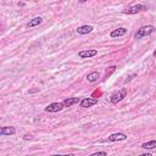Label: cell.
Segmentation results:
<instances>
[{
  "label": "cell",
  "mask_w": 156,
  "mask_h": 156,
  "mask_svg": "<svg viewBox=\"0 0 156 156\" xmlns=\"http://www.w3.org/2000/svg\"><path fill=\"white\" fill-rule=\"evenodd\" d=\"M15 132H16V129L13 128V127H1L0 128V135H2V136H5V135H12V134H15Z\"/></svg>",
  "instance_id": "cell-9"
},
{
  "label": "cell",
  "mask_w": 156,
  "mask_h": 156,
  "mask_svg": "<svg viewBox=\"0 0 156 156\" xmlns=\"http://www.w3.org/2000/svg\"><path fill=\"white\" fill-rule=\"evenodd\" d=\"M98 104V99H94V98H84L80 100L79 102V106L83 107V108H87V107H90L93 105Z\"/></svg>",
  "instance_id": "cell-6"
},
{
  "label": "cell",
  "mask_w": 156,
  "mask_h": 156,
  "mask_svg": "<svg viewBox=\"0 0 156 156\" xmlns=\"http://www.w3.org/2000/svg\"><path fill=\"white\" fill-rule=\"evenodd\" d=\"M154 30H155V27L151 26V24L141 26L139 29H136V32H135V34H134V38H135V39H140V38L147 37V35H150Z\"/></svg>",
  "instance_id": "cell-1"
},
{
  "label": "cell",
  "mask_w": 156,
  "mask_h": 156,
  "mask_svg": "<svg viewBox=\"0 0 156 156\" xmlns=\"http://www.w3.org/2000/svg\"><path fill=\"white\" fill-rule=\"evenodd\" d=\"M141 147H144V149H155L156 147V140H150V141H146V143H144L143 145H141Z\"/></svg>",
  "instance_id": "cell-14"
},
{
  "label": "cell",
  "mask_w": 156,
  "mask_h": 156,
  "mask_svg": "<svg viewBox=\"0 0 156 156\" xmlns=\"http://www.w3.org/2000/svg\"><path fill=\"white\" fill-rule=\"evenodd\" d=\"M78 1H79V2H82V4H83V2H87V1H89V0H78Z\"/></svg>",
  "instance_id": "cell-17"
},
{
  "label": "cell",
  "mask_w": 156,
  "mask_h": 156,
  "mask_svg": "<svg viewBox=\"0 0 156 156\" xmlns=\"http://www.w3.org/2000/svg\"><path fill=\"white\" fill-rule=\"evenodd\" d=\"M43 22V18L41 17H34L33 20H30L29 22H28V24H27V27H29V28H32V27H35V26H39L40 23Z\"/></svg>",
  "instance_id": "cell-13"
},
{
  "label": "cell",
  "mask_w": 156,
  "mask_h": 156,
  "mask_svg": "<svg viewBox=\"0 0 156 156\" xmlns=\"http://www.w3.org/2000/svg\"><path fill=\"white\" fill-rule=\"evenodd\" d=\"M126 95H127V88H122V89H119L118 91H116L115 94L111 95L110 101H111L113 105H116L117 102L122 101V100L126 98Z\"/></svg>",
  "instance_id": "cell-2"
},
{
  "label": "cell",
  "mask_w": 156,
  "mask_h": 156,
  "mask_svg": "<svg viewBox=\"0 0 156 156\" xmlns=\"http://www.w3.org/2000/svg\"><path fill=\"white\" fill-rule=\"evenodd\" d=\"M99 78H100V73H99V72H91V73H89V74L87 76V80H88L89 83H94V82H96Z\"/></svg>",
  "instance_id": "cell-12"
},
{
  "label": "cell",
  "mask_w": 156,
  "mask_h": 156,
  "mask_svg": "<svg viewBox=\"0 0 156 156\" xmlns=\"http://www.w3.org/2000/svg\"><path fill=\"white\" fill-rule=\"evenodd\" d=\"M63 107H65L63 102H52L45 107V111L46 112H58V111L63 110Z\"/></svg>",
  "instance_id": "cell-4"
},
{
  "label": "cell",
  "mask_w": 156,
  "mask_h": 156,
  "mask_svg": "<svg viewBox=\"0 0 156 156\" xmlns=\"http://www.w3.org/2000/svg\"><path fill=\"white\" fill-rule=\"evenodd\" d=\"M108 141H121V140H126L127 139V134L124 133H113L111 135H108Z\"/></svg>",
  "instance_id": "cell-7"
},
{
  "label": "cell",
  "mask_w": 156,
  "mask_h": 156,
  "mask_svg": "<svg viewBox=\"0 0 156 156\" xmlns=\"http://www.w3.org/2000/svg\"><path fill=\"white\" fill-rule=\"evenodd\" d=\"M98 55V50L95 49H88V50H82L78 52V56L80 58H89V57H93V56H96Z\"/></svg>",
  "instance_id": "cell-5"
},
{
  "label": "cell",
  "mask_w": 156,
  "mask_h": 156,
  "mask_svg": "<svg viewBox=\"0 0 156 156\" xmlns=\"http://www.w3.org/2000/svg\"><path fill=\"white\" fill-rule=\"evenodd\" d=\"M98 155H107V152L106 151H98V152L91 154V156H98Z\"/></svg>",
  "instance_id": "cell-16"
},
{
  "label": "cell",
  "mask_w": 156,
  "mask_h": 156,
  "mask_svg": "<svg viewBox=\"0 0 156 156\" xmlns=\"http://www.w3.org/2000/svg\"><path fill=\"white\" fill-rule=\"evenodd\" d=\"M126 33H127V28H124V27H119V28H117V29H113V30L110 33V37H111V38L122 37V35H124Z\"/></svg>",
  "instance_id": "cell-8"
},
{
  "label": "cell",
  "mask_w": 156,
  "mask_h": 156,
  "mask_svg": "<svg viewBox=\"0 0 156 156\" xmlns=\"http://www.w3.org/2000/svg\"><path fill=\"white\" fill-rule=\"evenodd\" d=\"M93 29H94L93 26H88V24H85V26H80V27H78V28H77V33L83 35V34H88V33H90Z\"/></svg>",
  "instance_id": "cell-10"
},
{
  "label": "cell",
  "mask_w": 156,
  "mask_h": 156,
  "mask_svg": "<svg viewBox=\"0 0 156 156\" xmlns=\"http://www.w3.org/2000/svg\"><path fill=\"white\" fill-rule=\"evenodd\" d=\"M78 102H80V99H79V98H67V99L63 100L65 107H71L72 105L78 104Z\"/></svg>",
  "instance_id": "cell-11"
},
{
  "label": "cell",
  "mask_w": 156,
  "mask_h": 156,
  "mask_svg": "<svg viewBox=\"0 0 156 156\" xmlns=\"http://www.w3.org/2000/svg\"><path fill=\"white\" fill-rule=\"evenodd\" d=\"M115 69H116V66H111V67H108V69H106L105 77H106V78H107V77H110V76H111V73H112V72H115Z\"/></svg>",
  "instance_id": "cell-15"
},
{
  "label": "cell",
  "mask_w": 156,
  "mask_h": 156,
  "mask_svg": "<svg viewBox=\"0 0 156 156\" xmlns=\"http://www.w3.org/2000/svg\"><path fill=\"white\" fill-rule=\"evenodd\" d=\"M154 56H155V57H156V50H155V51H154Z\"/></svg>",
  "instance_id": "cell-18"
},
{
  "label": "cell",
  "mask_w": 156,
  "mask_h": 156,
  "mask_svg": "<svg viewBox=\"0 0 156 156\" xmlns=\"http://www.w3.org/2000/svg\"><path fill=\"white\" fill-rule=\"evenodd\" d=\"M141 11H146V6L143 5V4H136V5L129 6L126 10H123V13H126V15H135V13L141 12Z\"/></svg>",
  "instance_id": "cell-3"
}]
</instances>
